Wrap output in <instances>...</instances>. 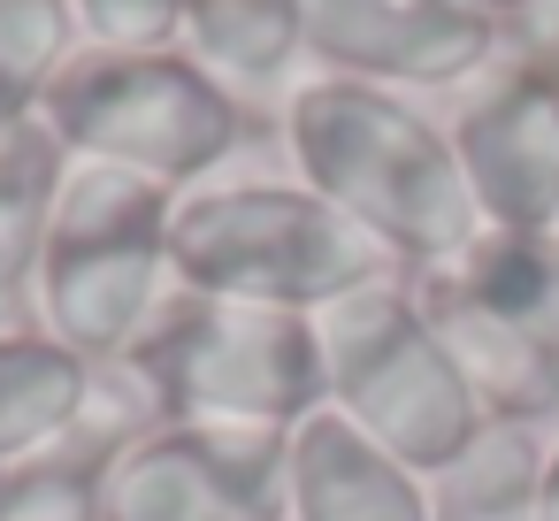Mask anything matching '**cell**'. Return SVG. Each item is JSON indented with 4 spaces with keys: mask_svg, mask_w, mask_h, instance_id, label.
Here are the masks:
<instances>
[{
    "mask_svg": "<svg viewBox=\"0 0 559 521\" xmlns=\"http://www.w3.org/2000/svg\"><path fill=\"white\" fill-rule=\"evenodd\" d=\"M276 123L299 185L353 215L406 276L444 269L483 238L452 139L421 100L353 78H299Z\"/></svg>",
    "mask_w": 559,
    "mask_h": 521,
    "instance_id": "6da1fadb",
    "label": "cell"
},
{
    "mask_svg": "<svg viewBox=\"0 0 559 521\" xmlns=\"http://www.w3.org/2000/svg\"><path fill=\"white\" fill-rule=\"evenodd\" d=\"M383 276H406V269L299 177H215L200 192H177L169 284L185 292L322 315Z\"/></svg>",
    "mask_w": 559,
    "mask_h": 521,
    "instance_id": "7a4b0ae2",
    "label": "cell"
},
{
    "mask_svg": "<svg viewBox=\"0 0 559 521\" xmlns=\"http://www.w3.org/2000/svg\"><path fill=\"white\" fill-rule=\"evenodd\" d=\"M131 376L154 391L162 422H246V429H299L330 406L314 315L246 307L169 284L139 345L123 353Z\"/></svg>",
    "mask_w": 559,
    "mask_h": 521,
    "instance_id": "3957f363",
    "label": "cell"
},
{
    "mask_svg": "<svg viewBox=\"0 0 559 521\" xmlns=\"http://www.w3.org/2000/svg\"><path fill=\"white\" fill-rule=\"evenodd\" d=\"M322 338V376H330V414H345L368 445H383L399 467L421 483L444 475L483 429V399L444 353L437 322L414 299V276H383L337 307L314 315Z\"/></svg>",
    "mask_w": 559,
    "mask_h": 521,
    "instance_id": "277c9868",
    "label": "cell"
},
{
    "mask_svg": "<svg viewBox=\"0 0 559 521\" xmlns=\"http://www.w3.org/2000/svg\"><path fill=\"white\" fill-rule=\"evenodd\" d=\"M39 123L62 139L70 162H108L123 177H146L162 192H200L238 162L253 116L185 55H100L78 47L55 78Z\"/></svg>",
    "mask_w": 559,
    "mask_h": 521,
    "instance_id": "5b68a950",
    "label": "cell"
},
{
    "mask_svg": "<svg viewBox=\"0 0 559 521\" xmlns=\"http://www.w3.org/2000/svg\"><path fill=\"white\" fill-rule=\"evenodd\" d=\"M169 215L177 192L108 162H70L32 284V322L78 360H123L169 299Z\"/></svg>",
    "mask_w": 559,
    "mask_h": 521,
    "instance_id": "8992f818",
    "label": "cell"
},
{
    "mask_svg": "<svg viewBox=\"0 0 559 521\" xmlns=\"http://www.w3.org/2000/svg\"><path fill=\"white\" fill-rule=\"evenodd\" d=\"M414 299L490 422L559 429V230H483L460 261L421 269Z\"/></svg>",
    "mask_w": 559,
    "mask_h": 521,
    "instance_id": "52a82bcc",
    "label": "cell"
},
{
    "mask_svg": "<svg viewBox=\"0 0 559 521\" xmlns=\"http://www.w3.org/2000/svg\"><path fill=\"white\" fill-rule=\"evenodd\" d=\"M292 429L162 422L100 467V521H284Z\"/></svg>",
    "mask_w": 559,
    "mask_h": 521,
    "instance_id": "ba28073f",
    "label": "cell"
},
{
    "mask_svg": "<svg viewBox=\"0 0 559 521\" xmlns=\"http://www.w3.org/2000/svg\"><path fill=\"white\" fill-rule=\"evenodd\" d=\"M299 47L322 78L383 93H460L498 62V32L452 0H292Z\"/></svg>",
    "mask_w": 559,
    "mask_h": 521,
    "instance_id": "9c48e42d",
    "label": "cell"
},
{
    "mask_svg": "<svg viewBox=\"0 0 559 521\" xmlns=\"http://www.w3.org/2000/svg\"><path fill=\"white\" fill-rule=\"evenodd\" d=\"M437 123L452 139L483 230H513V238L559 230V93L490 62L475 85L452 93V116Z\"/></svg>",
    "mask_w": 559,
    "mask_h": 521,
    "instance_id": "30bf717a",
    "label": "cell"
},
{
    "mask_svg": "<svg viewBox=\"0 0 559 521\" xmlns=\"http://www.w3.org/2000/svg\"><path fill=\"white\" fill-rule=\"evenodd\" d=\"M284 521H429V483L322 406L292 429Z\"/></svg>",
    "mask_w": 559,
    "mask_h": 521,
    "instance_id": "8fae6325",
    "label": "cell"
},
{
    "mask_svg": "<svg viewBox=\"0 0 559 521\" xmlns=\"http://www.w3.org/2000/svg\"><path fill=\"white\" fill-rule=\"evenodd\" d=\"M185 55L246 116L261 100H276V116H284V100L299 93V62H307L299 9H292V0H200L192 24H185Z\"/></svg>",
    "mask_w": 559,
    "mask_h": 521,
    "instance_id": "7c38bea8",
    "label": "cell"
},
{
    "mask_svg": "<svg viewBox=\"0 0 559 521\" xmlns=\"http://www.w3.org/2000/svg\"><path fill=\"white\" fill-rule=\"evenodd\" d=\"M85 383H93V360L55 345L39 322L0 330V467L47 460L85 406Z\"/></svg>",
    "mask_w": 559,
    "mask_h": 521,
    "instance_id": "4fadbf2b",
    "label": "cell"
},
{
    "mask_svg": "<svg viewBox=\"0 0 559 521\" xmlns=\"http://www.w3.org/2000/svg\"><path fill=\"white\" fill-rule=\"evenodd\" d=\"M62 177H70V154L47 123H24L16 139H0V330L32 322V284H39Z\"/></svg>",
    "mask_w": 559,
    "mask_h": 521,
    "instance_id": "5bb4252c",
    "label": "cell"
},
{
    "mask_svg": "<svg viewBox=\"0 0 559 521\" xmlns=\"http://www.w3.org/2000/svg\"><path fill=\"white\" fill-rule=\"evenodd\" d=\"M544 445V429L490 422L444 475H429V521H536Z\"/></svg>",
    "mask_w": 559,
    "mask_h": 521,
    "instance_id": "9a60e30c",
    "label": "cell"
},
{
    "mask_svg": "<svg viewBox=\"0 0 559 521\" xmlns=\"http://www.w3.org/2000/svg\"><path fill=\"white\" fill-rule=\"evenodd\" d=\"M78 47L85 39H78L70 0H0V139L39 123V108Z\"/></svg>",
    "mask_w": 559,
    "mask_h": 521,
    "instance_id": "2e32d148",
    "label": "cell"
},
{
    "mask_svg": "<svg viewBox=\"0 0 559 521\" xmlns=\"http://www.w3.org/2000/svg\"><path fill=\"white\" fill-rule=\"evenodd\" d=\"M100 467L78 452H47L32 467H9L0 490V521H100Z\"/></svg>",
    "mask_w": 559,
    "mask_h": 521,
    "instance_id": "e0dca14e",
    "label": "cell"
},
{
    "mask_svg": "<svg viewBox=\"0 0 559 521\" xmlns=\"http://www.w3.org/2000/svg\"><path fill=\"white\" fill-rule=\"evenodd\" d=\"M78 9V39L100 55H169L185 47L192 0H70Z\"/></svg>",
    "mask_w": 559,
    "mask_h": 521,
    "instance_id": "ac0fdd59",
    "label": "cell"
},
{
    "mask_svg": "<svg viewBox=\"0 0 559 521\" xmlns=\"http://www.w3.org/2000/svg\"><path fill=\"white\" fill-rule=\"evenodd\" d=\"M536 521H559V429L544 445V475H536Z\"/></svg>",
    "mask_w": 559,
    "mask_h": 521,
    "instance_id": "d6986e66",
    "label": "cell"
},
{
    "mask_svg": "<svg viewBox=\"0 0 559 521\" xmlns=\"http://www.w3.org/2000/svg\"><path fill=\"white\" fill-rule=\"evenodd\" d=\"M452 9H467L475 24H490V32H498L506 16H521V9H536V0H452Z\"/></svg>",
    "mask_w": 559,
    "mask_h": 521,
    "instance_id": "ffe728a7",
    "label": "cell"
},
{
    "mask_svg": "<svg viewBox=\"0 0 559 521\" xmlns=\"http://www.w3.org/2000/svg\"><path fill=\"white\" fill-rule=\"evenodd\" d=\"M0 490H9V467H0Z\"/></svg>",
    "mask_w": 559,
    "mask_h": 521,
    "instance_id": "44dd1931",
    "label": "cell"
},
{
    "mask_svg": "<svg viewBox=\"0 0 559 521\" xmlns=\"http://www.w3.org/2000/svg\"><path fill=\"white\" fill-rule=\"evenodd\" d=\"M192 9H200V0H192Z\"/></svg>",
    "mask_w": 559,
    "mask_h": 521,
    "instance_id": "7402d4cb",
    "label": "cell"
}]
</instances>
